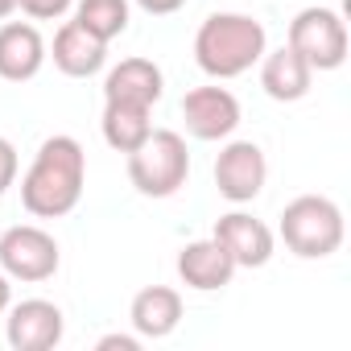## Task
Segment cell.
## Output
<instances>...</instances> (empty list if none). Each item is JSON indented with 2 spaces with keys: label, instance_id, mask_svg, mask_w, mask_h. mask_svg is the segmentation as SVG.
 Segmentation results:
<instances>
[{
  "label": "cell",
  "instance_id": "22",
  "mask_svg": "<svg viewBox=\"0 0 351 351\" xmlns=\"http://www.w3.org/2000/svg\"><path fill=\"white\" fill-rule=\"evenodd\" d=\"M136 9H145L149 17H169V13H178L186 9V0H132Z\"/></svg>",
  "mask_w": 351,
  "mask_h": 351
},
{
  "label": "cell",
  "instance_id": "11",
  "mask_svg": "<svg viewBox=\"0 0 351 351\" xmlns=\"http://www.w3.org/2000/svg\"><path fill=\"white\" fill-rule=\"evenodd\" d=\"M46 66V38L34 21H5L0 25V79L29 83Z\"/></svg>",
  "mask_w": 351,
  "mask_h": 351
},
{
  "label": "cell",
  "instance_id": "20",
  "mask_svg": "<svg viewBox=\"0 0 351 351\" xmlns=\"http://www.w3.org/2000/svg\"><path fill=\"white\" fill-rule=\"evenodd\" d=\"M21 173V157H17V145L9 136H0V195H5Z\"/></svg>",
  "mask_w": 351,
  "mask_h": 351
},
{
  "label": "cell",
  "instance_id": "18",
  "mask_svg": "<svg viewBox=\"0 0 351 351\" xmlns=\"http://www.w3.org/2000/svg\"><path fill=\"white\" fill-rule=\"evenodd\" d=\"M128 17H132L128 0H75V21L99 42H116L128 29Z\"/></svg>",
  "mask_w": 351,
  "mask_h": 351
},
{
  "label": "cell",
  "instance_id": "15",
  "mask_svg": "<svg viewBox=\"0 0 351 351\" xmlns=\"http://www.w3.org/2000/svg\"><path fill=\"white\" fill-rule=\"evenodd\" d=\"M128 322L141 339H165L178 330L182 322V293L173 285H145L132 306H128Z\"/></svg>",
  "mask_w": 351,
  "mask_h": 351
},
{
  "label": "cell",
  "instance_id": "23",
  "mask_svg": "<svg viewBox=\"0 0 351 351\" xmlns=\"http://www.w3.org/2000/svg\"><path fill=\"white\" fill-rule=\"evenodd\" d=\"M9 306H13V277L0 269V314H5Z\"/></svg>",
  "mask_w": 351,
  "mask_h": 351
},
{
  "label": "cell",
  "instance_id": "2",
  "mask_svg": "<svg viewBox=\"0 0 351 351\" xmlns=\"http://www.w3.org/2000/svg\"><path fill=\"white\" fill-rule=\"evenodd\" d=\"M269 50V34L248 13H211L195 34V62L207 79H240Z\"/></svg>",
  "mask_w": 351,
  "mask_h": 351
},
{
  "label": "cell",
  "instance_id": "24",
  "mask_svg": "<svg viewBox=\"0 0 351 351\" xmlns=\"http://www.w3.org/2000/svg\"><path fill=\"white\" fill-rule=\"evenodd\" d=\"M17 13V0H0V21H9Z\"/></svg>",
  "mask_w": 351,
  "mask_h": 351
},
{
  "label": "cell",
  "instance_id": "8",
  "mask_svg": "<svg viewBox=\"0 0 351 351\" xmlns=\"http://www.w3.org/2000/svg\"><path fill=\"white\" fill-rule=\"evenodd\" d=\"M5 339L13 351H50L66 335V318L54 302L46 298H25L5 310Z\"/></svg>",
  "mask_w": 351,
  "mask_h": 351
},
{
  "label": "cell",
  "instance_id": "10",
  "mask_svg": "<svg viewBox=\"0 0 351 351\" xmlns=\"http://www.w3.org/2000/svg\"><path fill=\"white\" fill-rule=\"evenodd\" d=\"M211 236L228 248V256L236 261V269H265V265L273 261V252H277L273 228H269L265 219L248 215V211H228V215H219Z\"/></svg>",
  "mask_w": 351,
  "mask_h": 351
},
{
  "label": "cell",
  "instance_id": "13",
  "mask_svg": "<svg viewBox=\"0 0 351 351\" xmlns=\"http://www.w3.org/2000/svg\"><path fill=\"white\" fill-rule=\"evenodd\" d=\"M178 277H182V285L195 289V293H215V289L232 285L236 261L228 256V248H223L215 236L191 240V244L178 252Z\"/></svg>",
  "mask_w": 351,
  "mask_h": 351
},
{
  "label": "cell",
  "instance_id": "17",
  "mask_svg": "<svg viewBox=\"0 0 351 351\" xmlns=\"http://www.w3.org/2000/svg\"><path fill=\"white\" fill-rule=\"evenodd\" d=\"M99 132H104V141H108L116 153H132V149L153 132V108L124 104V99H104Z\"/></svg>",
  "mask_w": 351,
  "mask_h": 351
},
{
  "label": "cell",
  "instance_id": "9",
  "mask_svg": "<svg viewBox=\"0 0 351 351\" xmlns=\"http://www.w3.org/2000/svg\"><path fill=\"white\" fill-rule=\"evenodd\" d=\"M182 120L195 141H228L240 128V99L219 83L195 87L182 95Z\"/></svg>",
  "mask_w": 351,
  "mask_h": 351
},
{
  "label": "cell",
  "instance_id": "7",
  "mask_svg": "<svg viewBox=\"0 0 351 351\" xmlns=\"http://www.w3.org/2000/svg\"><path fill=\"white\" fill-rule=\"evenodd\" d=\"M269 182V161H265V149L256 141H228L215 157V191L244 207L252 203Z\"/></svg>",
  "mask_w": 351,
  "mask_h": 351
},
{
  "label": "cell",
  "instance_id": "12",
  "mask_svg": "<svg viewBox=\"0 0 351 351\" xmlns=\"http://www.w3.org/2000/svg\"><path fill=\"white\" fill-rule=\"evenodd\" d=\"M46 58H54V66L66 75V79H91L104 71L108 62V42H99L95 34H87L75 17L58 25L54 34V46H46Z\"/></svg>",
  "mask_w": 351,
  "mask_h": 351
},
{
  "label": "cell",
  "instance_id": "6",
  "mask_svg": "<svg viewBox=\"0 0 351 351\" xmlns=\"http://www.w3.org/2000/svg\"><path fill=\"white\" fill-rule=\"evenodd\" d=\"M58 265H62V252H58V240L46 228L13 223L9 232H0V269L13 281L42 285L58 273Z\"/></svg>",
  "mask_w": 351,
  "mask_h": 351
},
{
  "label": "cell",
  "instance_id": "3",
  "mask_svg": "<svg viewBox=\"0 0 351 351\" xmlns=\"http://www.w3.org/2000/svg\"><path fill=\"white\" fill-rule=\"evenodd\" d=\"M128 157V182L145 199H169L191 178V149L186 136L173 128H153Z\"/></svg>",
  "mask_w": 351,
  "mask_h": 351
},
{
  "label": "cell",
  "instance_id": "4",
  "mask_svg": "<svg viewBox=\"0 0 351 351\" xmlns=\"http://www.w3.org/2000/svg\"><path fill=\"white\" fill-rule=\"evenodd\" d=\"M277 236L285 240V248L302 261H326L343 248L347 223L335 199L326 195H298L293 203H285L281 211V228Z\"/></svg>",
  "mask_w": 351,
  "mask_h": 351
},
{
  "label": "cell",
  "instance_id": "21",
  "mask_svg": "<svg viewBox=\"0 0 351 351\" xmlns=\"http://www.w3.org/2000/svg\"><path fill=\"white\" fill-rule=\"evenodd\" d=\"M95 347H99V351H136V347H141V335H120V330H112V335H104Z\"/></svg>",
  "mask_w": 351,
  "mask_h": 351
},
{
  "label": "cell",
  "instance_id": "16",
  "mask_svg": "<svg viewBox=\"0 0 351 351\" xmlns=\"http://www.w3.org/2000/svg\"><path fill=\"white\" fill-rule=\"evenodd\" d=\"M165 91V75L153 58H124L108 71L104 79V99H124V104H141L153 108Z\"/></svg>",
  "mask_w": 351,
  "mask_h": 351
},
{
  "label": "cell",
  "instance_id": "14",
  "mask_svg": "<svg viewBox=\"0 0 351 351\" xmlns=\"http://www.w3.org/2000/svg\"><path fill=\"white\" fill-rule=\"evenodd\" d=\"M256 66H261V87H265L269 99H277V104H298V99L310 95L314 71H310V62H306L293 46L265 50V58H261Z\"/></svg>",
  "mask_w": 351,
  "mask_h": 351
},
{
  "label": "cell",
  "instance_id": "5",
  "mask_svg": "<svg viewBox=\"0 0 351 351\" xmlns=\"http://www.w3.org/2000/svg\"><path fill=\"white\" fill-rule=\"evenodd\" d=\"M285 46H293L310 71H339L347 62V21L326 5H310L289 21Z\"/></svg>",
  "mask_w": 351,
  "mask_h": 351
},
{
  "label": "cell",
  "instance_id": "19",
  "mask_svg": "<svg viewBox=\"0 0 351 351\" xmlns=\"http://www.w3.org/2000/svg\"><path fill=\"white\" fill-rule=\"evenodd\" d=\"M17 9L29 17V21H58L75 9V0H17Z\"/></svg>",
  "mask_w": 351,
  "mask_h": 351
},
{
  "label": "cell",
  "instance_id": "1",
  "mask_svg": "<svg viewBox=\"0 0 351 351\" xmlns=\"http://www.w3.org/2000/svg\"><path fill=\"white\" fill-rule=\"evenodd\" d=\"M87 186V153L75 136L54 132L38 145L25 178H21V207L34 219H62L79 207Z\"/></svg>",
  "mask_w": 351,
  "mask_h": 351
}]
</instances>
